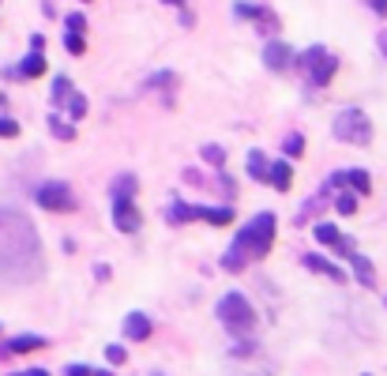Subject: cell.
I'll use <instances>...</instances> for the list:
<instances>
[{"mask_svg": "<svg viewBox=\"0 0 387 376\" xmlns=\"http://www.w3.org/2000/svg\"><path fill=\"white\" fill-rule=\"evenodd\" d=\"M64 376H113L109 369H91V365H68Z\"/></svg>", "mask_w": 387, "mask_h": 376, "instance_id": "484cf974", "label": "cell"}, {"mask_svg": "<svg viewBox=\"0 0 387 376\" xmlns=\"http://www.w3.org/2000/svg\"><path fill=\"white\" fill-rule=\"evenodd\" d=\"M83 4H87V0H83Z\"/></svg>", "mask_w": 387, "mask_h": 376, "instance_id": "74e56055", "label": "cell"}, {"mask_svg": "<svg viewBox=\"0 0 387 376\" xmlns=\"http://www.w3.org/2000/svg\"><path fill=\"white\" fill-rule=\"evenodd\" d=\"M45 260H42V241L38 230L30 226L27 214L0 207V283L27 286L42 278Z\"/></svg>", "mask_w": 387, "mask_h": 376, "instance_id": "6da1fadb", "label": "cell"}, {"mask_svg": "<svg viewBox=\"0 0 387 376\" xmlns=\"http://www.w3.org/2000/svg\"><path fill=\"white\" fill-rule=\"evenodd\" d=\"M346 188H350L353 196H368V192H373V177H368L365 170H346Z\"/></svg>", "mask_w": 387, "mask_h": 376, "instance_id": "d6986e66", "label": "cell"}, {"mask_svg": "<svg viewBox=\"0 0 387 376\" xmlns=\"http://www.w3.org/2000/svg\"><path fill=\"white\" fill-rule=\"evenodd\" d=\"M199 155H203L207 162L214 166V170H222V166H225V151H222V147H214V143H207V147L199 151Z\"/></svg>", "mask_w": 387, "mask_h": 376, "instance_id": "cb8c5ba5", "label": "cell"}, {"mask_svg": "<svg viewBox=\"0 0 387 376\" xmlns=\"http://www.w3.org/2000/svg\"><path fill=\"white\" fill-rule=\"evenodd\" d=\"M331 132H335L338 143H353V147H368V143H373V121H368L365 109H357V106H346L342 113L335 117Z\"/></svg>", "mask_w": 387, "mask_h": 376, "instance_id": "277c9868", "label": "cell"}, {"mask_svg": "<svg viewBox=\"0 0 387 376\" xmlns=\"http://www.w3.org/2000/svg\"><path fill=\"white\" fill-rule=\"evenodd\" d=\"M312 237H316L320 245H335L342 234H338V226H331V222H316V226H312Z\"/></svg>", "mask_w": 387, "mask_h": 376, "instance_id": "7402d4cb", "label": "cell"}, {"mask_svg": "<svg viewBox=\"0 0 387 376\" xmlns=\"http://www.w3.org/2000/svg\"><path fill=\"white\" fill-rule=\"evenodd\" d=\"M68 30H76V34H83V30H87V19H83V15H68Z\"/></svg>", "mask_w": 387, "mask_h": 376, "instance_id": "4dcf8cb0", "label": "cell"}, {"mask_svg": "<svg viewBox=\"0 0 387 376\" xmlns=\"http://www.w3.org/2000/svg\"><path fill=\"white\" fill-rule=\"evenodd\" d=\"M34 199H38V207H45V211H60V214H71L79 207L76 192L64 185V181H45V185H38Z\"/></svg>", "mask_w": 387, "mask_h": 376, "instance_id": "ba28073f", "label": "cell"}, {"mask_svg": "<svg viewBox=\"0 0 387 376\" xmlns=\"http://www.w3.org/2000/svg\"><path fill=\"white\" fill-rule=\"evenodd\" d=\"M267 181H271L278 192H289V185H294V170H289L286 158H278V162L267 166Z\"/></svg>", "mask_w": 387, "mask_h": 376, "instance_id": "ac0fdd59", "label": "cell"}, {"mask_svg": "<svg viewBox=\"0 0 387 376\" xmlns=\"http://www.w3.org/2000/svg\"><path fill=\"white\" fill-rule=\"evenodd\" d=\"M64 49H68L71 57H83V49H87L83 34H76V30H68V34H64Z\"/></svg>", "mask_w": 387, "mask_h": 376, "instance_id": "603a6c76", "label": "cell"}, {"mask_svg": "<svg viewBox=\"0 0 387 376\" xmlns=\"http://www.w3.org/2000/svg\"><path fill=\"white\" fill-rule=\"evenodd\" d=\"M297 64L305 68V79H309L312 87H327L331 83V76L338 71V57L335 53H327L324 45H312V49H305Z\"/></svg>", "mask_w": 387, "mask_h": 376, "instance_id": "8992f818", "label": "cell"}, {"mask_svg": "<svg viewBox=\"0 0 387 376\" xmlns=\"http://www.w3.org/2000/svg\"><path fill=\"white\" fill-rule=\"evenodd\" d=\"M342 260H350L353 275H357V283L365 286V290H376V267H373V260H368V256H361L357 249H353V252H346Z\"/></svg>", "mask_w": 387, "mask_h": 376, "instance_id": "8fae6325", "label": "cell"}, {"mask_svg": "<svg viewBox=\"0 0 387 376\" xmlns=\"http://www.w3.org/2000/svg\"><path fill=\"white\" fill-rule=\"evenodd\" d=\"M263 64H267L271 71H286L289 64H294V49H289L286 42H267L263 45Z\"/></svg>", "mask_w": 387, "mask_h": 376, "instance_id": "7c38bea8", "label": "cell"}, {"mask_svg": "<svg viewBox=\"0 0 387 376\" xmlns=\"http://www.w3.org/2000/svg\"><path fill=\"white\" fill-rule=\"evenodd\" d=\"M109 207H113V226L120 230V234H135L140 230V207L132 203V199H109Z\"/></svg>", "mask_w": 387, "mask_h": 376, "instance_id": "30bf717a", "label": "cell"}, {"mask_svg": "<svg viewBox=\"0 0 387 376\" xmlns=\"http://www.w3.org/2000/svg\"><path fill=\"white\" fill-rule=\"evenodd\" d=\"M12 376H49L45 369H23V373H12Z\"/></svg>", "mask_w": 387, "mask_h": 376, "instance_id": "836d02e7", "label": "cell"}, {"mask_svg": "<svg viewBox=\"0 0 387 376\" xmlns=\"http://www.w3.org/2000/svg\"><path fill=\"white\" fill-rule=\"evenodd\" d=\"M42 346H49L42 335H15V339H8V346L0 350V354H34V350H42Z\"/></svg>", "mask_w": 387, "mask_h": 376, "instance_id": "2e32d148", "label": "cell"}, {"mask_svg": "<svg viewBox=\"0 0 387 376\" xmlns=\"http://www.w3.org/2000/svg\"><path fill=\"white\" fill-rule=\"evenodd\" d=\"M282 151H286V158H297V155H301V151H305V140H301V135H286V143H282Z\"/></svg>", "mask_w": 387, "mask_h": 376, "instance_id": "4316f807", "label": "cell"}, {"mask_svg": "<svg viewBox=\"0 0 387 376\" xmlns=\"http://www.w3.org/2000/svg\"><path fill=\"white\" fill-rule=\"evenodd\" d=\"M49 106H53V113H68L71 121H79V117H87V98L71 87V79L68 76H56L53 79V94H49Z\"/></svg>", "mask_w": 387, "mask_h": 376, "instance_id": "52a82bcc", "label": "cell"}, {"mask_svg": "<svg viewBox=\"0 0 387 376\" xmlns=\"http://www.w3.org/2000/svg\"><path fill=\"white\" fill-rule=\"evenodd\" d=\"M0 106H4V94H0Z\"/></svg>", "mask_w": 387, "mask_h": 376, "instance_id": "8d00e7d4", "label": "cell"}, {"mask_svg": "<svg viewBox=\"0 0 387 376\" xmlns=\"http://www.w3.org/2000/svg\"><path fill=\"white\" fill-rule=\"evenodd\" d=\"M233 15H237L241 23H256V27H263L267 34H275V30H278V15L271 12V8H263V4H248V0H237V4H233Z\"/></svg>", "mask_w": 387, "mask_h": 376, "instance_id": "9c48e42d", "label": "cell"}, {"mask_svg": "<svg viewBox=\"0 0 387 376\" xmlns=\"http://www.w3.org/2000/svg\"><path fill=\"white\" fill-rule=\"evenodd\" d=\"M368 8H373L376 15H387V0H368Z\"/></svg>", "mask_w": 387, "mask_h": 376, "instance_id": "d6a6232c", "label": "cell"}, {"mask_svg": "<svg viewBox=\"0 0 387 376\" xmlns=\"http://www.w3.org/2000/svg\"><path fill=\"white\" fill-rule=\"evenodd\" d=\"M301 263H305V267H309V271H316V275H327V278H335V283H346V271L338 267V263L324 260V256H316V252L301 256Z\"/></svg>", "mask_w": 387, "mask_h": 376, "instance_id": "5bb4252c", "label": "cell"}, {"mask_svg": "<svg viewBox=\"0 0 387 376\" xmlns=\"http://www.w3.org/2000/svg\"><path fill=\"white\" fill-rule=\"evenodd\" d=\"M376 45H380V53H384V57H387V30H384V34H380V38H376Z\"/></svg>", "mask_w": 387, "mask_h": 376, "instance_id": "e575fe53", "label": "cell"}, {"mask_svg": "<svg viewBox=\"0 0 387 376\" xmlns=\"http://www.w3.org/2000/svg\"><path fill=\"white\" fill-rule=\"evenodd\" d=\"M106 362H109V365H124V362H128V350L117 346V342H109V346H106Z\"/></svg>", "mask_w": 387, "mask_h": 376, "instance_id": "83f0119b", "label": "cell"}, {"mask_svg": "<svg viewBox=\"0 0 387 376\" xmlns=\"http://www.w3.org/2000/svg\"><path fill=\"white\" fill-rule=\"evenodd\" d=\"M45 124H49V132L56 135V140H64V143L76 140V124L64 121V117H60V113H53V109H49V121H45Z\"/></svg>", "mask_w": 387, "mask_h": 376, "instance_id": "ffe728a7", "label": "cell"}, {"mask_svg": "<svg viewBox=\"0 0 387 376\" xmlns=\"http://www.w3.org/2000/svg\"><path fill=\"white\" fill-rule=\"evenodd\" d=\"M214 316H219V324L225 327L230 335H252L256 331V309H252V301L245 298V294H237V290H230V294H222V301H219V309H214Z\"/></svg>", "mask_w": 387, "mask_h": 376, "instance_id": "3957f363", "label": "cell"}, {"mask_svg": "<svg viewBox=\"0 0 387 376\" xmlns=\"http://www.w3.org/2000/svg\"><path fill=\"white\" fill-rule=\"evenodd\" d=\"M335 207H338V214H353V211H357V196H353V192L346 188L342 196L335 199Z\"/></svg>", "mask_w": 387, "mask_h": 376, "instance_id": "d4e9b609", "label": "cell"}, {"mask_svg": "<svg viewBox=\"0 0 387 376\" xmlns=\"http://www.w3.org/2000/svg\"><path fill=\"white\" fill-rule=\"evenodd\" d=\"M151 331H155V324H151L147 313H128L124 316V339L143 342V339H151Z\"/></svg>", "mask_w": 387, "mask_h": 376, "instance_id": "4fadbf2b", "label": "cell"}, {"mask_svg": "<svg viewBox=\"0 0 387 376\" xmlns=\"http://www.w3.org/2000/svg\"><path fill=\"white\" fill-rule=\"evenodd\" d=\"M335 249H338V256H346V252H353V241H350V237H338Z\"/></svg>", "mask_w": 387, "mask_h": 376, "instance_id": "1f68e13d", "label": "cell"}, {"mask_svg": "<svg viewBox=\"0 0 387 376\" xmlns=\"http://www.w3.org/2000/svg\"><path fill=\"white\" fill-rule=\"evenodd\" d=\"M166 4H177V8H184V0H166Z\"/></svg>", "mask_w": 387, "mask_h": 376, "instance_id": "d590c367", "label": "cell"}, {"mask_svg": "<svg viewBox=\"0 0 387 376\" xmlns=\"http://www.w3.org/2000/svg\"><path fill=\"white\" fill-rule=\"evenodd\" d=\"M12 135H19V124L12 117H0V140H12Z\"/></svg>", "mask_w": 387, "mask_h": 376, "instance_id": "f546056e", "label": "cell"}, {"mask_svg": "<svg viewBox=\"0 0 387 376\" xmlns=\"http://www.w3.org/2000/svg\"><path fill=\"white\" fill-rule=\"evenodd\" d=\"M173 83H177V76H173V71H155V76H151L143 87H173Z\"/></svg>", "mask_w": 387, "mask_h": 376, "instance_id": "f1b7e54d", "label": "cell"}, {"mask_svg": "<svg viewBox=\"0 0 387 376\" xmlns=\"http://www.w3.org/2000/svg\"><path fill=\"white\" fill-rule=\"evenodd\" d=\"M135 192H140L135 173H117V177L109 181V199H132Z\"/></svg>", "mask_w": 387, "mask_h": 376, "instance_id": "e0dca14e", "label": "cell"}, {"mask_svg": "<svg viewBox=\"0 0 387 376\" xmlns=\"http://www.w3.org/2000/svg\"><path fill=\"white\" fill-rule=\"evenodd\" d=\"M275 245V214L260 211L237 230V237L230 241V249L222 256V271H245L252 260H263Z\"/></svg>", "mask_w": 387, "mask_h": 376, "instance_id": "7a4b0ae2", "label": "cell"}, {"mask_svg": "<svg viewBox=\"0 0 387 376\" xmlns=\"http://www.w3.org/2000/svg\"><path fill=\"white\" fill-rule=\"evenodd\" d=\"M267 155L263 151H248V177L252 181H267Z\"/></svg>", "mask_w": 387, "mask_h": 376, "instance_id": "44dd1931", "label": "cell"}, {"mask_svg": "<svg viewBox=\"0 0 387 376\" xmlns=\"http://www.w3.org/2000/svg\"><path fill=\"white\" fill-rule=\"evenodd\" d=\"M166 219H169V226L196 222V219L211 222V226H230L233 222V207H192V203H184V199H173V203L166 207Z\"/></svg>", "mask_w": 387, "mask_h": 376, "instance_id": "5b68a950", "label": "cell"}, {"mask_svg": "<svg viewBox=\"0 0 387 376\" xmlns=\"http://www.w3.org/2000/svg\"><path fill=\"white\" fill-rule=\"evenodd\" d=\"M15 79H38V76H45V57H42V49H30L27 57L19 60V68L12 71Z\"/></svg>", "mask_w": 387, "mask_h": 376, "instance_id": "9a60e30c", "label": "cell"}]
</instances>
